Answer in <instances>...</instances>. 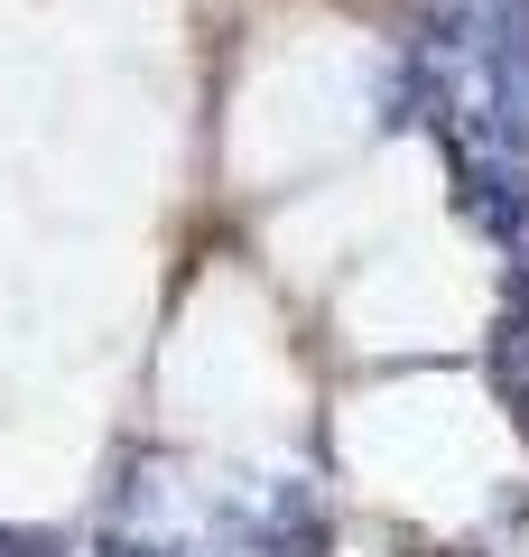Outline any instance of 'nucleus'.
Segmentation results:
<instances>
[{"mask_svg": "<svg viewBox=\"0 0 529 557\" xmlns=\"http://www.w3.org/2000/svg\"><path fill=\"white\" fill-rule=\"evenodd\" d=\"M242 539H251V557H325V511H316L307 483H270V502H260L251 520H242Z\"/></svg>", "mask_w": 529, "mask_h": 557, "instance_id": "f257e3e1", "label": "nucleus"}, {"mask_svg": "<svg viewBox=\"0 0 529 557\" xmlns=\"http://www.w3.org/2000/svg\"><path fill=\"white\" fill-rule=\"evenodd\" d=\"M492 381H502V399L520 409V428H529V298H510L502 325H492Z\"/></svg>", "mask_w": 529, "mask_h": 557, "instance_id": "f03ea898", "label": "nucleus"}, {"mask_svg": "<svg viewBox=\"0 0 529 557\" xmlns=\"http://www.w3.org/2000/svg\"><path fill=\"white\" fill-rule=\"evenodd\" d=\"M0 557H57V539H28V530H0Z\"/></svg>", "mask_w": 529, "mask_h": 557, "instance_id": "7ed1b4c3", "label": "nucleus"}]
</instances>
